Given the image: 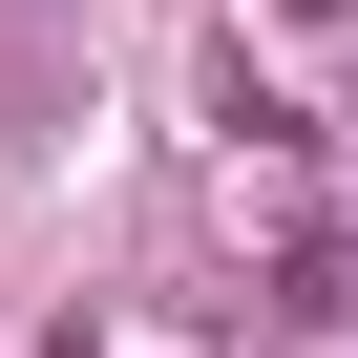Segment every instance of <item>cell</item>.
I'll return each instance as SVG.
<instances>
[{
  "label": "cell",
  "mask_w": 358,
  "mask_h": 358,
  "mask_svg": "<svg viewBox=\"0 0 358 358\" xmlns=\"http://www.w3.org/2000/svg\"><path fill=\"white\" fill-rule=\"evenodd\" d=\"M295 22H358V0H295Z\"/></svg>",
  "instance_id": "cell-1"
}]
</instances>
